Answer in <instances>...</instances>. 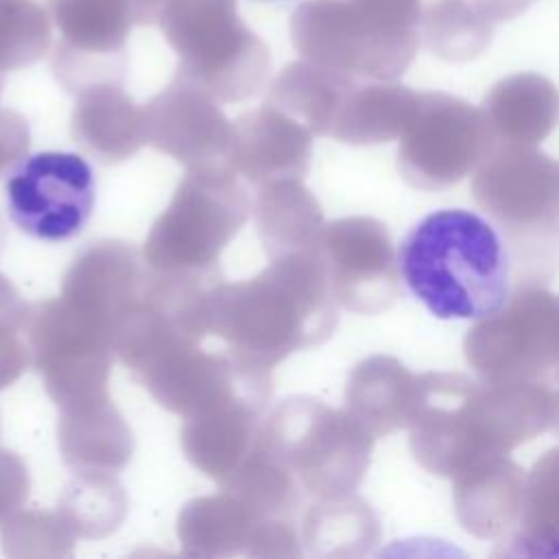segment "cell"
Masks as SVG:
<instances>
[{"label":"cell","mask_w":559,"mask_h":559,"mask_svg":"<svg viewBox=\"0 0 559 559\" xmlns=\"http://www.w3.org/2000/svg\"><path fill=\"white\" fill-rule=\"evenodd\" d=\"M59 41L50 68L68 94L94 83H124L127 37L133 22L129 0H48Z\"/></svg>","instance_id":"obj_15"},{"label":"cell","mask_w":559,"mask_h":559,"mask_svg":"<svg viewBox=\"0 0 559 559\" xmlns=\"http://www.w3.org/2000/svg\"><path fill=\"white\" fill-rule=\"evenodd\" d=\"M31 491L28 467L20 454L0 448V522L17 511Z\"/></svg>","instance_id":"obj_39"},{"label":"cell","mask_w":559,"mask_h":559,"mask_svg":"<svg viewBox=\"0 0 559 559\" xmlns=\"http://www.w3.org/2000/svg\"><path fill=\"white\" fill-rule=\"evenodd\" d=\"M166 0H129L133 22L140 26H151L157 22V15L162 11Z\"/></svg>","instance_id":"obj_42"},{"label":"cell","mask_w":559,"mask_h":559,"mask_svg":"<svg viewBox=\"0 0 559 559\" xmlns=\"http://www.w3.org/2000/svg\"><path fill=\"white\" fill-rule=\"evenodd\" d=\"M373 437L347 408L312 395H288L262 415L253 445L282 465L314 500L354 493L362 483Z\"/></svg>","instance_id":"obj_4"},{"label":"cell","mask_w":559,"mask_h":559,"mask_svg":"<svg viewBox=\"0 0 559 559\" xmlns=\"http://www.w3.org/2000/svg\"><path fill=\"white\" fill-rule=\"evenodd\" d=\"M157 24L179 55L175 74L218 103H242L264 87L271 52L240 20L238 0H166Z\"/></svg>","instance_id":"obj_7"},{"label":"cell","mask_w":559,"mask_h":559,"mask_svg":"<svg viewBox=\"0 0 559 559\" xmlns=\"http://www.w3.org/2000/svg\"><path fill=\"white\" fill-rule=\"evenodd\" d=\"M31 304L24 301L13 282L0 273V391L11 386L31 365L26 341Z\"/></svg>","instance_id":"obj_36"},{"label":"cell","mask_w":559,"mask_h":559,"mask_svg":"<svg viewBox=\"0 0 559 559\" xmlns=\"http://www.w3.org/2000/svg\"><path fill=\"white\" fill-rule=\"evenodd\" d=\"M474 2L491 22H504L524 13L535 0H474Z\"/></svg>","instance_id":"obj_41"},{"label":"cell","mask_w":559,"mask_h":559,"mask_svg":"<svg viewBox=\"0 0 559 559\" xmlns=\"http://www.w3.org/2000/svg\"><path fill=\"white\" fill-rule=\"evenodd\" d=\"M70 133L81 151L107 166L133 157L146 144L142 107L122 90V83H94L81 90Z\"/></svg>","instance_id":"obj_20"},{"label":"cell","mask_w":559,"mask_h":559,"mask_svg":"<svg viewBox=\"0 0 559 559\" xmlns=\"http://www.w3.org/2000/svg\"><path fill=\"white\" fill-rule=\"evenodd\" d=\"M290 39L301 59L365 79L402 76L419 48V33H386L349 0H306L290 15Z\"/></svg>","instance_id":"obj_11"},{"label":"cell","mask_w":559,"mask_h":559,"mask_svg":"<svg viewBox=\"0 0 559 559\" xmlns=\"http://www.w3.org/2000/svg\"><path fill=\"white\" fill-rule=\"evenodd\" d=\"M236 496L218 489L188 500L177 518V537L188 557L245 555L253 526L260 522Z\"/></svg>","instance_id":"obj_30"},{"label":"cell","mask_w":559,"mask_h":559,"mask_svg":"<svg viewBox=\"0 0 559 559\" xmlns=\"http://www.w3.org/2000/svg\"><path fill=\"white\" fill-rule=\"evenodd\" d=\"M28 120L9 107H0V177L28 153Z\"/></svg>","instance_id":"obj_40"},{"label":"cell","mask_w":559,"mask_h":559,"mask_svg":"<svg viewBox=\"0 0 559 559\" xmlns=\"http://www.w3.org/2000/svg\"><path fill=\"white\" fill-rule=\"evenodd\" d=\"M166 411L190 417L231 402L266 411L273 384L271 369L231 349L205 352L199 343H181L133 376Z\"/></svg>","instance_id":"obj_12"},{"label":"cell","mask_w":559,"mask_h":559,"mask_svg":"<svg viewBox=\"0 0 559 559\" xmlns=\"http://www.w3.org/2000/svg\"><path fill=\"white\" fill-rule=\"evenodd\" d=\"M557 415L555 384L426 371L419 406L406 426L408 445L421 467L454 478L487 456L509 454L552 430Z\"/></svg>","instance_id":"obj_1"},{"label":"cell","mask_w":559,"mask_h":559,"mask_svg":"<svg viewBox=\"0 0 559 559\" xmlns=\"http://www.w3.org/2000/svg\"><path fill=\"white\" fill-rule=\"evenodd\" d=\"M496 146L480 107L445 92H417V109L397 146V170L417 190H443L469 175Z\"/></svg>","instance_id":"obj_10"},{"label":"cell","mask_w":559,"mask_h":559,"mask_svg":"<svg viewBox=\"0 0 559 559\" xmlns=\"http://www.w3.org/2000/svg\"><path fill=\"white\" fill-rule=\"evenodd\" d=\"M2 87H4V72H0V94H2Z\"/></svg>","instance_id":"obj_44"},{"label":"cell","mask_w":559,"mask_h":559,"mask_svg":"<svg viewBox=\"0 0 559 559\" xmlns=\"http://www.w3.org/2000/svg\"><path fill=\"white\" fill-rule=\"evenodd\" d=\"M207 321L227 349L273 369L293 352L325 343L338 325V306L319 255L288 253L249 280L216 282Z\"/></svg>","instance_id":"obj_2"},{"label":"cell","mask_w":559,"mask_h":559,"mask_svg":"<svg viewBox=\"0 0 559 559\" xmlns=\"http://www.w3.org/2000/svg\"><path fill=\"white\" fill-rule=\"evenodd\" d=\"M400 280L439 319H480L511 295V255L496 227L476 212L426 214L395 253Z\"/></svg>","instance_id":"obj_3"},{"label":"cell","mask_w":559,"mask_h":559,"mask_svg":"<svg viewBox=\"0 0 559 559\" xmlns=\"http://www.w3.org/2000/svg\"><path fill=\"white\" fill-rule=\"evenodd\" d=\"M251 201L227 164L188 166L142 247L153 273L221 277L218 258L247 223Z\"/></svg>","instance_id":"obj_6"},{"label":"cell","mask_w":559,"mask_h":559,"mask_svg":"<svg viewBox=\"0 0 559 559\" xmlns=\"http://www.w3.org/2000/svg\"><path fill=\"white\" fill-rule=\"evenodd\" d=\"M57 509L76 537L103 539L122 526L129 498L116 472L74 469Z\"/></svg>","instance_id":"obj_31"},{"label":"cell","mask_w":559,"mask_h":559,"mask_svg":"<svg viewBox=\"0 0 559 559\" xmlns=\"http://www.w3.org/2000/svg\"><path fill=\"white\" fill-rule=\"evenodd\" d=\"M317 255L338 308L380 314L402 293L389 229L373 216H345L323 225Z\"/></svg>","instance_id":"obj_14"},{"label":"cell","mask_w":559,"mask_h":559,"mask_svg":"<svg viewBox=\"0 0 559 559\" xmlns=\"http://www.w3.org/2000/svg\"><path fill=\"white\" fill-rule=\"evenodd\" d=\"M11 223L31 238L59 242L74 238L96 203L92 166L76 153L44 151L11 166L4 183Z\"/></svg>","instance_id":"obj_13"},{"label":"cell","mask_w":559,"mask_h":559,"mask_svg":"<svg viewBox=\"0 0 559 559\" xmlns=\"http://www.w3.org/2000/svg\"><path fill=\"white\" fill-rule=\"evenodd\" d=\"M354 74L310 61L288 63L269 85L266 100L295 118L312 135L330 138Z\"/></svg>","instance_id":"obj_27"},{"label":"cell","mask_w":559,"mask_h":559,"mask_svg":"<svg viewBox=\"0 0 559 559\" xmlns=\"http://www.w3.org/2000/svg\"><path fill=\"white\" fill-rule=\"evenodd\" d=\"M472 173V197L511 247L518 284H542L555 266L557 162L535 146L496 144Z\"/></svg>","instance_id":"obj_5"},{"label":"cell","mask_w":559,"mask_h":559,"mask_svg":"<svg viewBox=\"0 0 559 559\" xmlns=\"http://www.w3.org/2000/svg\"><path fill=\"white\" fill-rule=\"evenodd\" d=\"M376 28L386 33H419L421 0H349Z\"/></svg>","instance_id":"obj_38"},{"label":"cell","mask_w":559,"mask_h":559,"mask_svg":"<svg viewBox=\"0 0 559 559\" xmlns=\"http://www.w3.org/2000/svg\"><path fill=\"white\" fill-rule=\"evenodd\" d=\"M301 550L310 557H365L380 542V524L367 500L347 493L321 498L301 520Z\"/></svg>","instance_id":"obj_28"},{"label":"cell","mask_w":559,"mask_h":559,"mask_svg":"<svg viewBox=\"0 0 559 559\" xmlns=\"http://www.w3.org/2000/svg\"><path fill=\"white\" fill-rule=\"evenodd\" d=\"M50 44L48 0H0V72L37 63Z\"/></svg>","instance_id":"obj_34"},{"label":"cell","mask_w":559,"mask_h":559,"mask_svg":"<svg viewBox=\"0 0 559 559\" xmlns=\"http://www.w3.org/2000/svg\"><path fill=\"white\" fill-rule=\"evenodd\" d=\"M312 133L264 103L231 122L227 166L251 186L304 179L312 159Z\"/></svg>","instance_id":"obj_18"},{"label":"cell","mask_w":559,"mask_h":559,"mask_svg":"<svg viewBox=\"0 0 559 559\" xmlns=\"http://www.w3.org/2000/svg\"><path fill=\"white\" fill-rule=\"evenodd\" d=\"M465 360L478 378L555 384L559 304L542 284H515L509 299L467 330Z\"/></svg>","instance_id":"obj_8"},{"label":"cell","mask_w":559,"mask_h":559,"mask_svg":"<svg viewBox=\"0 0 559 559\" xmlns=\"http://www.w3.org/2000/svg\"><path fill=\"white\" fill-rule=\"evenodd\" d=\"M262 415L258 406L231 402L183 417L181 450L201 474L218 485L251 452Z\"/></svg>","instance_id":"obj_22"},{"label":"cell","mask_w":559,"mask_h":559,"mask_svg":"<svg viewBox=\"0 0 559 559\" xmlns=\"http://www.w3.org/2000/svg\"><path fill=\"white\" fill-rule=\"evenodd\" d=\"M0 542L2 552L15 559L70 557L74 552L76 535L59 509H17L0 522Z\"/></svg>","instance_id":"obj_35"},{"label":"cell","mask_w":559,"mask_h":559,"mask_svg":"<svg viewBox=\"0 0 559 559\" xmlns=\"http://www.w3.org/2000/svg\"><path fill=\"white\" fill-rule=\"evenodd\" d=\"M247 557H301V539L290 518H262L247 542Z\"/></svg>","instance_id":"obj_37"},{"label":"cell","mask_w":559,"mask_h":559,"mask_svg":"<svg viewBox=\"0 0 559 559\" xmlns=\"http://www.w3.org/2000/svg\"><path fill=\"white\" fill-rule=\"evenodd\" d=\"M557 450L544 454L524 478L522 502L513 528L496 555L557 559L559 557V478Z\"/></svg>","instance_id":"obj_29"},{"label":"cell","mask_w":559,"mask_h":559,"mask_svg":"<svg viewBox=\"0 0 559 559\" xmlns=\"http://www.w3.org/2000/svg\"><path fill=\"white\" fill-rule=\"evenodd\" d=\"M493 22L474 0H428L421 4L419 39L443 61L463 63L487 50Z\"/></svg>","instance_id":"obj_32"},{"label":"cell","mask_w":559,"mask_h":559,"mask_svg":"<svg viewBox=\"0 0 559 559\" xmlns=\"http://www.w3.org/2000/svg\"><path fill=\"white\" fill-rule=\"evenodd\" d=\"M135 245L105 238L87 245L63 273L61 301L81 321L114 338L120 319L135 306L146 282Z\"/></svg>","instance_id":"obj_16"},{"label":"cell","mask_w":559,"mask_h":559,"mask_svg":"<svg viewBox=\"0 0 559 559\" xmlns=\"http://www.w3.org/2000/svg\"><path fill=\"white\" fill-rule=\"evenodd\" d=\"M251 210L269 260L288 253H317L325 218L304 179L258 186Z\"/></svg>","instance_id":"obj_25"},{"label":"cell","mask_w":559,"mask_h":559,"mask_svg":"<svg viewBox=\"0 0 559 559\" xmlns=\"http://www.w3.org/2000/svg\"><path fill=\"white\" fill-rule=\"evenodd\" d=\"M421 373H413L393 356L373 354L360 360L345 384L343 408L373 437L406 428L419 406Z\"/></svg>","instance_id":"obj_19"},{"label":"cell","mask_w":559,"mask_h":559,"mask_svg":"<svg viewBox=\"0 0 559 559\" xmlns=\"http://www.w3.org/2000/svg\"><path fill=\"white\" fill-rule=\"evenodd\" d=\"M417 109V92L391 81L354 76L338 116L332 140L352 146H373L397 140Z\"/></svg>","instance_id":"obj_24"},{"label":"cell","mask_w":559,"mask_h":559,"mask_svg":"<svg viewBox=\"0 0 559 559\" xmlns=\"http://www.w3.org/2000/svg\"><path fill=\"white\" fill-rule=\"evenodd\" d=\"M57 441L63 463L72 469L120 472L133 454V432L111 397L59 413Z\"/></svg>","instance_id":"obj_26"},{"label":"cell","mask_w":559,"mask_h":559,"mask_svg":"<svg viewBox=\"0 0 559 559\" xmlns=\"http://www.w3.org/2000/svg\"><path fill=\"white\" fill-rule=\"evenodd\" d=\"M26 341L31 362L59 413L109 400L114 345L72 314L59 297L31 304Z\"/></svg>","instance_id":"obj_9"},{"label":"cell","mask_w":559,"mask_h":559,"mask_svg":"<svg viewBox=\"0 0 559 559\" xmlns=\"http://www.w3.org/2000/svg\"><path fill=\"white\" fill-rule=\"evenodd\" d=\"M218 489L236 496L258 518L295 520L304 498L295 478L255 445L245 461L223 483H218Z\"/></svg>","instance_id":"obj_33"},{"label":"cell","mask_w":559,"mask_h":559,"mask_svg":"<svg viewBox=\"0 0 559 559\" xmlns=\"http://www.w3.org/2000/svg\"><path fill=\"white\" fill-rule=\"evenodd\" d=\"M144 138L179 164H227L231 122L218 100L197 83L175 74L144 107Z\"/></svg>","instance_id":"obj_17"},{"label":"cell","mask_w":559,"mask_h":559,"mask_svg":"<svg viewBox=\"0 0 559 559\" xmlns=\"http://www.w3.org/2000/svg\"><path fill=\"white\" fill-rule=\"evenodd\" d=\"M4 240H7V227H4V221H2V216H0V253H2Z\"/></svg>","instance_id":"obj_43"},{"label":"cell","mask_w":559,"mask_h":559,"mask_svg":"<svg viewBox=\"0 0 559 559\" xmlns=\"http://www.w3.org/2000/svg\"><path fill=\"white\" fill-rule=\"evenodd\" d=\"M480 109L496 144L535 146L555 129L559 96L546 76L520 72L498 81Z\"/></svg>","instance_id":"obj_23"},{"label":"cell","mask_w":559,"mask_h":559,"mask_svg":"<svg viewBox=\"0 0 559 559\" xmlns=\"http://www.w3.org/2000/svg\"><path fill=\"white\" fill-rule=\"evenodd\" d=\"M526 472L509 456H487L454 476L452 498L461 526L478 539H502L515 524Z\"/></svg>","instance_id":"obj_21"},{"label":"cell","mask_w":559,"mask_h":559,"mask_svg":"<svg viewBox=\"0 0 559 559\" xmlns=\"http://www.w3.org/2000/svg\"><path fill=\"white\" fill-rule=\"evenodd\" d=\"M258 2H280V0H258Z\"/></svg>","instance_id":"obj_45"}]
</instances>
